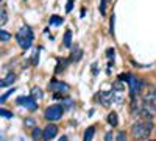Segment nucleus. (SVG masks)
<instances>
[{"label":"nucleus","mask_w":156,"mask_h":141,"mask_svg":"<svg viewBox=\"0 0 156 141\" xmlns=\"http://www.w3.org/2000/svg\"><path fill=\"white\" fill-rule=\"evenodd\" d=\"M16 105H22V107H25L28 111H36L37 108H39V105H37V100L30 94V96H20V97H17L16 99Z\"/></svg>","instance_id":"obj_6"},{"label":"nucleus","mask_w":156,"mask_h":141,"mask_svg":"<svg viewBox=\"0 0 156 141\" xmlns=\"http://www.w3.org/2000/svg\"><path fill=\"white\" fill-rule=\"evenodd\" d=\"M48 24H50V25H56V27H59V25L64 24V17H62V16H58V14H53V16L48 19Z\"/></svg>","instance_id":"obj_17"},{"label":"nucleus","mask_w":156,"mask_h":141,"mask_svg":"<svg viewBox=\"0 0 156 141\" xmlns=\"http://www.w3.org/2000/svg\"><path fill=\"white\" fill-rule=\"evenodd\" d=\"M106 122L111 127H117V125H119V114H117L115 111H111L108 116H106Z\"/></svg>","instance_id":"obj_12"},{"label":"nucleus","mask_w":156,"mask_h":141,"mask_svg":"<svg viewBox=\"0 0 156 141\" xmlns=\"http://www.w3.org/2000/svg\"><path fill=\"white\" fill-rule=\"evenodd\" d=\"M0 116L6 118V119H12L14 118V113H12L11 110H6V108H0Z\"/></svg>","instance_id":"obj_19"},{"label":"nucleus","mask_w":156,"mask_h":141,"mask_svg":"<svg viewBox=\"0 0 156 141\" xmlns=\"http://www.w3.org/2000/svg\"><path fill=\"white\" fill-rule=\"evenodd\" d=\"M2 2H3V0H0V3H2Z\"/></svg>","instance_id":"obj_35"},{"label":"nucleus","mask_w":156,"mask_h":141,"mask_svg":"<svg viewBox=\"0 0 156 141\" xmlns=\"http://www.w3.org/2000/svg\"><path fill=\"white\" fill-rule=\"evenodd\" d=\"M30 93H31V96H33L36 100H41V99H44V96H45L41 86H33Z\"/></svg>","instance_id":"obj_15"},{"label":"nucleus","mask_w":156,"mask_h":141,"mask_svg":"<svg viewBox=\"0 0 156 141\" xmlns=\"http://www.w3.org/2000/svg\"><path fill=\"white\" fill-rule=\"evenodd\" d=\"M84 14H86V9H84V8H83V9H81V11H80V16H81V17H83V16H84Z\"/></svg>","instance_id":"obj_34"},{"label":"nucleus","mask_w":156,"mask_h":141,"mask_svg":"<svg viewBox=\"0 0 156 141\" xmlns=\"http://www.w3.org/2000/svg\"><path fill=\"white\" fill-rule=\"evenodd\" d=\"M73 3H75V0H67V3H66V13H70L73 9Z\"/></svg>","instance_id":"obj_29"},{"label":"nucleus","mask_w":156,"mask_h":141,"mask_svg":"<svg viewBox=\"0 0 156 141\" xmlns=\"http://www.w3.org/2000/svg\"><path fill=\"white\" fill-rule=\"evenodd\" d=\"M16 38V43L17 46L23 50H28L33 47L34 44V32H33V27H30V25H22V27L16 32L14 35Z\"/></svg>","instance_id":"obj_1"},{"label":"nucleus","mask_w":156,"mask_h":141,"mask_svg":"<svg viewBox=\"0 0 156 141\" xmlns=\"http://www.w3.org/2000/svg\"><path fill=\"white\" fill-rule=\"evenodd\" d=\"M58 132H59V129H58L56 124H53V122L47 124L42 129V141H51L58 135Z\"/></svg>","instance_id":"obj_7"},{"label":"nucleus","mask_w":156,"mask_h":141,"mask_svg":"<svg viewBox=\"0 0 156 141\" xmlns=\"http://www.w3.org/2000/svg\"><path fill=\"white\" fill-rule=\"evenodd\" d=\"M92 74H94V75H97V74H98V69H97V65H92Z\"/></svg>","instance_id":"obj_32"},{"label":"nucleus","mask_w":156,"mask_h":141,"mask_svg":"<svg viewBox=\"0 0 156 141\" xmlns=\"http://www.w3.org/2000/svg\"><path fill=\"white\" fill-rule=\"evenodd\" d=\"M23 125L25 127H28V129H33V127H36V119L34 118H25L23 119Z\"/></svg>","instance_id":"obj_21"},{"label":"nucleus","mask_w":156,"mask_h":141,"mask_svg":"<svg viewBox=\"0 0 156 141\" xmlns=\"http://www.w3.org/2000/svg\"><path fill=\"white\" fill-rule=\"evenodd\" d=\"M106 9H108V0H100V14L106 16Z\"/></svg>","instance_id":"obj_23"},{"label":"nucleus","mask_w":156,"mask_h":141,"mask_svg":"<svg viewBox=\"0 0 156 141\" xmlns=\"http://www.w3.org/2000/svg\"><path fill=\"white\" fill-rule=\"evenodd\" d=\"M153 132V122L150 119H142L131 125V135L136 141H144L147 139Z\"/></svg>","instance_id":"obj_2"},{"label":"nucleus","mask_w":156,"mask_h":141,"mask_svg":"<svg viewBox=\"0 0 156 141\" xmlns=\"http://www.w3.org/2000/svg\"><path fill=\"white\" fill-rule=\"evenodd\" d=\"M114 24H115V16L111 14V17H109V30H108L111 36H114Z\"/></svg>","instance_id":"obj_26"},{"label":"nucleus","mask_w":156,"mask_h":141,"mask_svg":"<svg viewBox=\"0 0 156 141\" xmlns=\"http://www.w3.org/2000/svg\"><path fill=\"white\" fill-rule=\"evenodd\" d=\"M112 86H114V93H117V91H119V93H122L123 89H125V86H123V82H119V80H115Z\"/></svg>","instance_id":"obj_24"},{"label":"nucleus","mask_w":156,"mask_h":141,"mask_svg":"<svg viewBox=\"0 0 156 141\" xmlns=\"http://www.w3.org/2000/svg\"><path fill=\"white\" fill-rule=\"evenodd\" d=\"M64 114V107L61 104H55V105H48L44 110V119L48 122H56L62 118Z\"/></svg>","instance_id":"obj_4"},{"label":"nucleus","mask_w":156,"mask_h":141,"mask_svg":"<svg viewBox=\"0 0 156 141\" xmlns=\"http://www.w3.org/2000/svg\"><path fill=\"white\" fill-rule=\"evenodd\" d=\"M14 91H16V88H9V89H8V91H6L5 94H2V96H0V104H3V102H6V100H8V97H9L12 93H14Z\"/></svg>","instance_id":"obj_22"},{"label":"nucleus","mask_w":156,"mask_h":141,"mask_svg":"<svg viewBox=\"0 0 156 141\" xmlns=\"http://www.w3.org/2000/svg\"><path fill=\"white\" fill-rule=\"evenodd\" d=\"M56 61H58V65H56V68H55V74H56V75H58V74H62L64 71H66V68L72 63L69 58H58Z\"/></svg>","instance_id":"obj_11"},{"label":"nucleus","mask_w":156,"mask_h":141,"mask_svg":"<svg viewBox=\"0 0 156 141\" xmlns=\"http://www.w3.org/2000/svg\"><path fill=\"white\" fill-rule=\"evenodd\" d=\"M117 141H126V135H125V132L123 130H120L119 133H117V138H115Z\"/></svg>","instance_id":"obj_30"},{"label":"nucleus","mask_w":156,"mask_h":141,"mask_svg":"<svg viewBox=\"0 0 156 141\" xmlns=\"http://www.w3.org/2000/svg\"><path fill=\"white\" fill-rule=\"evenodd\" d=\"M112 97H114V91H111V93H103V91H98L97 94H95V99L100 102V104L103 105V107H108L111 102H112Z\"/></svg>","instance_id":"obj_8"},{"label":"nucleus","mask_w":156,"mask_h":141,"mask_svg":"<svg viewBox=\"0 0 156 141\" xmlns=\"http://www.w3.org/2000/svg\"><path fill=\"white\" fill-rule=\"evenodd\" d=\"M105 55H106V58H108L109 61H114V57H115V50H114L112 47H108V49H106V52H105Z\"/></svg>","instance_id":"obj_25"},{"label":"nucleus","mask_w":156,"mask_h":141,"mask_svg":"<svg viewBox=\"0 0 156 141\" xmlns=\"http://www.w3.org/2000/svg\"><path fill=\"white\" fill-rule=\"evenodd\" d=\"M94 135H95V125L87 127L86 132H84V138H83V141H92Z\"/></svg>","instance_id":"obj_16"},{"label":"nucleus","mask_w":156,"mask_h":141,"mask_svg":"<svg viewBox=\"0 0 156 141\" xmlns=\"http://www.w3.org/2000/svg\"><path fill=\"white\" fill-rule=\"evenodd\" d=\"M11 39H12V33H9L8 30H3L2 27H0V43H2V44H8Z\"/></svg>","instance_id":"obj_13"},{"label":"nucleus","mask_w":156,"mask_h":141,"mask_svg":"<svg viewBox=\"0 0 156 141\" xmlns=\"http://www.w3.org/2000/svg\"><path fill=\"white\" fill-rule=\"evenodd\" d=\"M105 141H112V133L111 132L105 133Z\"/></svg>","instance_id":"obj_31"},{"label":"nucleus","mask_w":156,"mask_h":141,"mask_svg":"<svg viewBox=\"0 0 156 141\" xmlns=\"http://www.w3.org/2000/svg\"><path fill=\"white\" fill-rule=\"evenodd\" d=\"M6 22H8V13H6L5 8H0V27Z\"/></svg>","instance_id":"obj_20"},{"label":"nucleus","mask_w":156,"mask_h":141,"mask_svg":"<svg viewBox=\"0 0 156 141\" xmlns=\"http://www.w3.org/2000/svg\"><path fill=\"white\" fill-rule=\"evenodd\" d=\"M48 89H51L53 93L56 94H61V96H67L69 91H70V85L66 83V82H62V80H58V79H51L48 82Z\"/></svg>","instance_id":"obj_5"},{"label":"nucleus","mask_w":156,"mask_h":141,"mask_svg":"<svg viewBox=\"0 0 156 141\" xmlns=\"http://www.w3.org/2000/svg\"><path fill=\"white\" fill-rule=\"evenodd\" d=\"M128 77H129V74H128V72H125V74H119V75H117V80L125 83V82L128 80Z\"/></svg>","instance_id":"obj_28"},{"label":"nucleus","mask_w":156,"mask_h":141,"mask_svg":"<svg viewBox=\"0 0 156 141\" xmlns=\"http://www.w3.org/2000/svg\"><path fill=\"white\" fill-rule=\"evenodd\" d=\"M16 79H17V74L9 71L5 75V79H0V88H9V86H12L16 83Z\"/></svg>","instance_id":"obj_9"},{"label":"nucleus","mask_w":156,"mask_h":141,"mask_svg":"<svg viewBox=\"0 0 156 141\" xmlns=\"http://www.w3.org/2000/svg\"><path fill=\"white\" fill-rule=\"evenodd\" d=\"M23 2H27V0H23Z\"/></svg>","instance_id":"obj_36"},{"label":"nucleus","mask_w":156,"mask_h":141,"mask_svg":"<svg viewBox=\"0 0 156 141\" xmlns=\"http://www.w3.org/2000/svg\"><path fill=\"white\" fill-rule=\"evenodd\" d=\"M39 52H41V50H37V52L33 55V60H30L31 66H37V65H39Z\"/></svg>","instance_id":"obj_27"},{"label":"nucleus","mask_w":156,"mask_h":141,"mask_svg":"<svg viewBox=\"0 0 156 141\" xmlns=\"http://www.w3.org/2000/svg\"><path fill=\"white\" fill-rule=\"evenodd\" d=\"M31 138L34 139V141H39V139H42V129L41 127H33L31 129Z\"/></svg>","instance_id":"obj_18"},{"label":"nucleus","mask_w":156,"mask_h":141,"mask_svg":"<svg viewBox=\"0 0 156 141\" xmlns=\"http://www.w3.org/2000/svg\"><path fill=\"white\" fill-rule=\"evenodd\" d=\"M62 46L66 49H70L72 47V30L67 28L66 33H64V38H62Z\"/></svg>","instance_id":"obj_14"},{"label":"nucleus","mask_w":156,"mask_h":141,"mask_svg":"<svg viewBox=\"0 0 156 141\" xmlns=\"http://www.w3.org/2000/svg\"><path fill=\"white\" fill-rule=\"evenodd\" d=\"M58 141H67V136H66V135H62V136H61Z\"/></svg>","instance_id":"obj_33"},{"label":"nucleus","mask_w":156,"mask_h":141,"mask_svg":"<svg viewBox=\"0 0 156 141\" xmlns=\"http://www.w3.org/2000/svg\"><path fill=\"white\" fill-rule=\"evenodd\" d=\"M126 83H128V88H129V96H140L142 89H144L145 85H147L145 79H139V77H136L134 74H129Z\"/></svg>","instance_id":"obj_3"},{"label":"nucleus","mask_w":156,"mask_h":141,"mask_svg":"<svg viewBox=\"0 0 156 141\" xmlns=\"http://www.w3.org/2000/svg\"><path fill=\"white\" fill-rule=\"evenodd\" d=\"M81 58H83V50L80 49V46H78V44L72 46V47H70V55H69V60H70L72 63H78Z\"/></svg>","instance_id":"obj_10"}]
</instances>
